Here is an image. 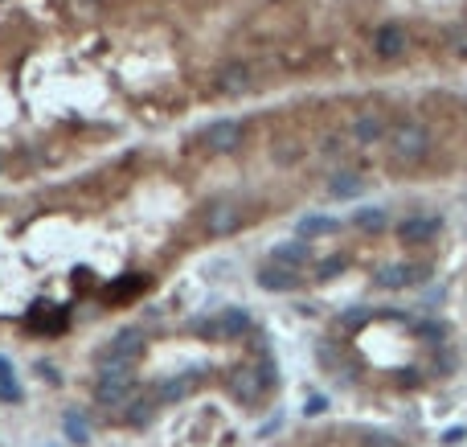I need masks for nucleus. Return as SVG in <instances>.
Wrapping results in <instances>:
<instances>
[{
  "label": "nucleus",
  "mask_w": 467,
  "mask_h": 447,
  "mask_svg": "<svg viewBox=\"0 0 467 447\" xmlns=\"http://www.w3.org/2000/svg\"><path fill=\"white\" fill-rule=\"evenodd\" d=\"M427 263H402V267H386L382 275H377V288H386V292H398V288H414V283H423L427 279Z\"/></svg>",
  "instance_id": "1a4fd4ad"
},
{
  "label": "nucleus",
  "mask_w": 467,
  "mask_h": 447,
  "mask_svg": "<svg viewBox=\"0 0 467 447\" xmlns=\"http://www.w3.org/2000/svg\"><path fill=\"white\" fill-rule=\"evenodd\" d=\"M341 271H345V255H332V259H324V263L316 267L320 279H332V275H341Z\"/></svg>",
  "instance_id": "4be33fe9"
},
{
  "label": "nucleus",
  "mask_w": 467,
  "mask_h": 447,
  "mask_svg": "<svg viewBox=\"0 0 467 447\" xmlns=\"http://www.w3.org/2000/svg\"><path fill=\"white\" fill-rule=\"evenodd\" d=\"M275 386V366L267 361L263 370H234L230 374V394L242 407H258V398Z\"/></svg>",
  "instance_id": "20e7f679"
},
{
  "label": "nucleus",
  "mask_w": 467,
  "mask_h": 447,
  "mask_svg": "<svg viewBox=\"0 0 467 447\" xmlns=\"http://www.w3.org/2000/svg\"><path fill=\"white\" fill-rule=\"evenodd\" d=\"M406 45H410V37H406V29H402V25H382V29L373 33V53H377V58H386V62L402 58V53H406Z\"/></svg>",
  "instance_id": "9d476101"
},
{
  "label": "nucleus",
  "mask_w": 467,
  "mask_h": 447,
  "mask_svg": "<svg viewBox=\"0 0 467 447\" xmlns=\"http://www.w3.org/2000/svg\"><path fill=\"white\" fill-rule=\"evenodd\" d=\"M139 353H144V337L135 333V329H127V333H115L103 349H98V378H111V374H131V366L139 361Z\"/></svg>",
  "instance_id": "f03ea898"
},
{
  "label": "nucleus",
  "mask_w": 467,
  "mask_h": 447,
  "mask_svg": "<svg viewBox=\"0 0 467 447\" xmlns=\"http://www.w3.org/2000/svg\"><path fill=\"white\" fill-rule=\"evenodd\" d=\"M238 226H242V209H238V205L217 201V205L205 209V230H209L213 238H226V234H234Z\"/></svg>",
  "instance_id": "6e6552de"
},
{
  "label": "nucleus",
  "mask_w": 467,
  "mask_h": 447,
  "mask_svg": "<svg viewBox=\"0 0 467 447\" xmlns=\"http://www.w3.org/2000/svg\"><path fill=\"white\" fill-rule=\"evenodd\" d=\"M439 234H443V218L439 214H410V218L398 222V238L406 246H423V242H431Z\"/></svg>",
  "instance_id": "39448f33"
},
{
  "label": "nucleus",
  "mask_w": 467,
  "mask_h": 447,
  "mask_svg": "<svg viewBox=\"0 0 467 447\" xmlns=\"http://www.w3.org/2000/svg\"><path fill=\"white\" fill-rule=\"evenodd\" d=\"M390 144V160L394 168H418L427 156H431V131L418 123V119H398L386 136Z\"/></svg>",
  "instance_id": "f257e3e1"
},
{
  "label": "nucleus",
  "mask_w": 467,
  "mask_h": 447,
  "mask_svg": "<svg viewBox=\"0 0 467 447\" xmlns=\"http://www.w3.org/2000/svg\"><path fill=\"white\" fill-rule=\"evenodd\" d=\"M238 140H242V123L238 119H217V123H209L201 131V148L205 152H234Z\"/></svg>",
  "instance_id": "0eeeda50"
},
{
  "label": "nucleus",
  "mask_w": 467,
  "mask_h": 447,
  "mask_svg": "<svg viewBox=\"0 0 467 447\" xmlns=\"http://www.w3.org/2000/svg\"><path fill=\"white\" fill-rule=\"evenodd\" d=\"M193 386H197V374H176V378H168L164 386H156V407H172V403H181V398H189L193 394Z\"/></svg>",
  "instance_id": "ddd939ff"
},
{
  "label": "nucleus",
  "mask_w": 467,
  "mask_h": 447,
  "mask_svg": "<svg viewBox=\"0 0 467 447\" xmlns=\"http://www.w3.org/2000/svg\"><path fill=\"white\" fill-rule=\"evenodd\" d=\"M459 439H464V431H459V427H451V431L443 435V444H459Z\"/></svg>",
  "instance_id": "b1692460"
},
{
  "label": "nucleus",
  "mask_w": 467,
  "mask_h": 447,
  "mask_svg": "<svg viewBox=\"0 0 467 447\" xmlns=\"http://www.w3.org/2000/svg\"><path fill=\"white\" fill-rule=\"evenodd\" d=\"M365 189V181L357 177V173H336L332 181H328V197H336V201H349V197H357Z\"/></svg>",
  "instance_id": "f3484780"
},
{
  "label": "nucleus",
  "mask_w": 467,
  "mask_h": 447,
  "mask_svg": "<svg viewBox=\"0 0 467 447\" xmlns=\"http://www.w3.org/2000/svg\"><path fill=\"white\" fill-rule=\"evenodd\" d=\"M242 333H250L246 308H222L217 316L193 320V337H201V341H234V337H242Z\"/></svg>",
  "instance_id": "7ed1b4c3"
},
{
  "label": "nucleus",
  "mask_w": 467,
  "mask_h": 447,
  "mask_svg": "<svg viewBox=\"0 0 467 447\" xmlns=\"http://www.w3.org/2000/svg\"><path fill=\"white\" fill-rule=\"evenodd\" d=\"M455 41H459V45H455V49H459V53H467V33H459V37H455Z\"/></svg>",
  "instance_id": "393cba45"
},
{
  "label": "nucleus",
  "mask_w": 467,
  "mask_h": 447,
  "mask_svg": "<svg viewBox=\"0 0 467 447\" xmlns=\"http://www.w3.org/2000/svg\"><path fill=\"white\" fill-rule=\"evenodd\" d=\"M62 431H66V439H70V444H90V423H86V419H82V411H66V415H62Z\"/></svg>",
  "instance_id": "6ab92c4d"
},
{
  "label": "nucleus",
  "mask_w": 467,
  "mask_h": 447,
  "mask_svg": "<svg viewBox=\"0 0 467 447\" xmlns=\"http://www.w3.org/2000/svg\"><path fill=\"white\" fill-rule=\"evenodd\" d=\"M246 86H250V70H246V66H238V62H234V66H226V70L217 74V90H226V94H242Z\"/></svg>",
  "instance_id": "dca6fc26"
},
{
  "label": "nucleus",
  "mask_w": 467,
  "mask_h": 447,
  "mask_svg": "<svg viewBox=\"0 0 467 447\" xmlns=\"http://www.w3.org/2000/svg\"><path fill=\"white\" fill-rule=\"evenodd\" d=\"M386 136H390V119L382 111H361L353 119V140L357 144H382Z\"/></svg>",
  "instance_id": "9b49d317"
},
{
  "label": "nucleus",
  "mask_w": 467,
  "mask_h": 447,
  "mask_svg": "<svg viewBox=\"0 0 467 447\" xmlns=\"http://www.w3.org/2000/svg\"><path fill=\"white\" fill-rule=\"evenodd\" d=\"M131 398H135L131 374H111V378L94 382V403H103V407H127Z\"/></svg>",
  "instance_id": "423d86ee"
},
{
  "label": "nucleus",
  "mask_w": 467,
  "mask_h": 447,
  "mask_svg": "<svg viewBox=\"0 0 467 447\" xmlns=\"http://www.w3.org/2000/svg\"><path fill=\"white\" fill-rule=\"evenodd\" d=\"M258 288L263 292H295L299 288V271L279 267V263H267V267H258Z\"/></svg>",
  "instance_id": "f8f14e48"
},
{
  "label": "nucleus",
  "mask_w": 467,
  "mask_h": 447,
  "mask_svg": "<svg viewBox=\"0 0 467 447\" xmlns=\"http://www.w3.org/2000/svg\"><path fill=\"white\" fill-rule=\"evenodd\" d=\"M0 403H21V386H16V374H12L8 357H0Z\"/></svg>",
  "instance_id": "412c9836"
},
{
  "label": "nucleus",
  "mask_w": 467,
  "mask_h": 447,
  "mask_svg": "<svg viewBox=\"0 0 467 447\" xmlns=\"http://www.w3.org/2000/svg\"><path fill=\"white\" fill-rule=\"evenodd\" d=\"M324 407H328V403H324L320 394H312V398L304 403V415H324Z\"/></svg>",
  "instance_id": "5701e85b"
},
{
  "label": "nucleus",
  "mask_w": 467,
  "mask_h": 447,
  "mask_svg": "<svg viewBox=\"0 0 467 447\" xmlns=\"http://www.w3.org/2000/svg\"><path fill=\"white\" fill-rule=\"evenodd\" d=\"M336 230H341V222H336V218H324V214L299 218V226H295V234H299L304 242H312V238H324V234H336Z\"/></svg>",
  "instance_id": "2eb2a0df"
},
{
  "label": "nucleus",
  "mask_w": 467,
  "mask_h": 447,
  "mask_svg": "<svg viewBox=\"0 0 467 447\" xmlns=\"http://www.w3.org/2000/svg\"><path fill=\"white\" fill-rule=\"evenodd\" d=\"M353 222H357V230H369V234H377V230H386V226H390L386 209H377V205H365V209H357V214H353Z\"/></svg>",
  "instance_id": "aec40b11"
},
{
  "label": "nucleus",
  "mask_w": 467,
  "mask_h": 447,
  "mask_svg": "<svg viewBox=\"0 0 467 447\" xmlns=\"http://www.w3.org/2000/svg\"><path fill=\"white\" fill-rule=\"evenodd\" d=\"M152 411H156V398H148V394H135V398L123 407V419H127L131 427H148V423H152Z\"/></svg>",
  "instance_id": "a211bd4d"
},
{
  "label": "nucleus",
  "mask_w": 467,
  "mask_h": 447,
  "mask_svg": "<svg viewBox=\"0 0 467 447\" xmlns=\"http://www.w3.org/2000/svg\"><path fill=\"white\" fill-rule=\"evenodd\" d=\"M308 259H312V251H308V242H304V238H291V242H279V246L271 251V263H279V267H291V271H299V267H308Z\"/></svg>",
  "instance_id": "4468645a"
}]
</instances>
